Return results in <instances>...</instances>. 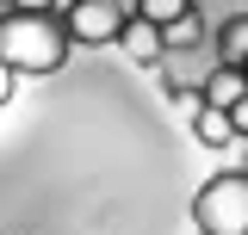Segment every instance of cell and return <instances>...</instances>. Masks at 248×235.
I'll list each match as a JSON object with an SVG mask.
<instances>
[{
  "mask_svg": "<svg viewBox=\"0 0 248 235\" xmlns=\"http://www.w3.org/2000/svg\"><path fill=\"white\" fill-rule=\"evenodd\" d=\"M0 62L13 74H56L68 62V31L56 13H13L0 19Z\"/></svg>",
  "mask_w": 248,
  "mask_h": 235,
  "instance_id": "1",
  "label": "cell"
},
{
  "mask_svg": "<svg viewBox=\"0 0 248 235\" xmlns=\"http://www.w3.org/2000/svg\"><path fill=\"white\" fill-rule=\"evenodd\" d=\"M199 235H248V174H217L192 198Z\"/></svg>",
  "mask_w": 248,
  "mask_h": 235,
  "instance_id": "2",
  "label": "cell"
},
{
  "mask_svg": "<svg viewBox=\"0 0 248 235\" xmlns=\"http://www.w3.org/2000/svg\"><path fill=\"white\" fill-rule=\"evenodd\" d=\"M124 19H130V13H124L118 0H75V6L62 13V31H68L75 44H93V50H99V44H118Z\"/></svg>",
  "mask_w": 248,
  "mask_h": 235,
  "instance_id": "3",
  "label": "cell"
},
{
  "mask_svg": "<svg viewBox=\"0 0 248 235\" xmlns=\"http://www.w3.org/2000/svg\"><path fill=\"white\" fill-rule=\"evenodd\" d=\"M186 124H192V136H199L205 148H230L236 143V124H230V112H217V105H199Z\"/></svg>",
  "mask_w": 248,
  "mask_h": 235,
  "instance_id": "4",
  "label": "cell"
},
{
  "mask_svg": "<svg viewBox=\"0 0 248 235\" xmlns=\"http://www.w3.org/2000/svg\"><path fill=\"white\" fill-rule=\"evenodd\" d=\"M242 93H248V74H242V68H217L211 81H205V105H217V112H230V105H236Z\"/></svg>",
  "mask_w": 248,
  "mask_h": 235,
  "instance_id": "5",
  "label": "cell"
},
{
  "mask_svg": "<svg viewBox=\"0 0 248 235\" xmlns=\"http://www.w3.org/2000/svg\"><path fill=\"white\" fill-rule=\"evenodd\" d=\"M118 44H124V50H130V56H137V62H155V56H161V31H155L149 19H124V31H118Z\"/></svg>",
  "mask_w": 248,
  "mask_h": 235,
  "instance_id": "6",
  "label": "cell"
},
{
  "mask_svg": "<svg viewBox=\"0 0 248 235\" xmlns=\"http://www.w3.org/2000/svg\"><path fill=\"white\" fill-rule=\"evenodd\" d=\"M217 50H223V68H242V62H248V13H236V19L223 25Z\"/></svg>",
  "mask_w": 248,
  "mask_h": 235,
  "instance_id": "7",
  "label": "cell"
},
{
  "mask_svg": "<svg viewBox=\"0 0 248 235\" xmlns=\"http://www.w3.org/2000/svg\"><path fill=\"white\" fill-rule=\"evenodd\" d=\"M199 37H205L199 13H180L174 25H161V50H199Z\"/></svg>",
  "mask_w": 248,
  "mask_h": 235,
  "instance_id": "8",
  "label": "cell"
},
{
  "mask_svg": "<svg viewBox=\"0 0 248 235\" xmlns=\"http://www.w3.org/2000/svg\"><path fill=\"white\" fill-rule=\"evenodd\" d=\"M130 13H137V19H149V25L161 31V25H174L180 13H192V0H137Z\"/></svg>",
  "mask_w": 248,
  "mask_h": 235,
  "instance_id": "9",
  "label": "cell"
},
{
  "mask_svg": "<svg viewBox=\"0 0 248 235\" xmlns=\"http://www.w3.org/2000/svg\"><path fill=\"white\" fill-rule=\"evenodd\" d=\"M230 124H236V136H248V93L236 99V105H230Z\"/></svg>",
  "mask_w": 248,
  "mask_h": 235,
  "instance_id": "10",
  "label": "cell"
},
{
  "mask_svg": "<svg viewBox=\"0 0 248 235\" xmlns=\"http://www.w3.org/2000/svg\"><path fill=\"white\" fill-rule=\"evenodd\" d=\"M13 81H19V74H13V68H6V62H0V105H6V99H13Z\"/></svg>",
  "mask_w": 248,
  "mask_h": 235,
  "instance_id": "11",
  "label": "cell"
},
{
  "mask_svg": "<svg viewBox=\"0 0 248 235\" xmlns=\"http://www.w3.org/2000/svg\"><path fill=\"white\" fill-rule=\"evenodd\" d=\"M19 13H50V0H13Z\"/></svg>",
  "mask_w": 248,
  "mask_h": 235,
  "instance_id": "12",
  "label": "cell"
},
{
  "mask_svg": "<svg viewBox=\"0 0 248 235\" xmlns=\"http://www.w3.org/2000/svg\"><path fill=\"white\" fill-rule=\"evenodd\" d=\"M118 6H124V13H130V6H137V0H118Z\"/></svg>",
  "mask_w": 248,
  "mask_h": 235,
  "instance_id": "13",
  "label": "cell"
},
{
  "mask_svg": "<svg viewBox=\"0 0 248 235\" xmlns=\"http://www.w3.org/2000/svg\"><path fill=\"white\" fill-rule=\"evenodd\" d=\"M242 74H248V62H242Z\"/></svg>",
  "mask_w": 248,
  "mask_h": 235,
  "instance_id": "14",
  "label": "cell"
}]
</instances>
